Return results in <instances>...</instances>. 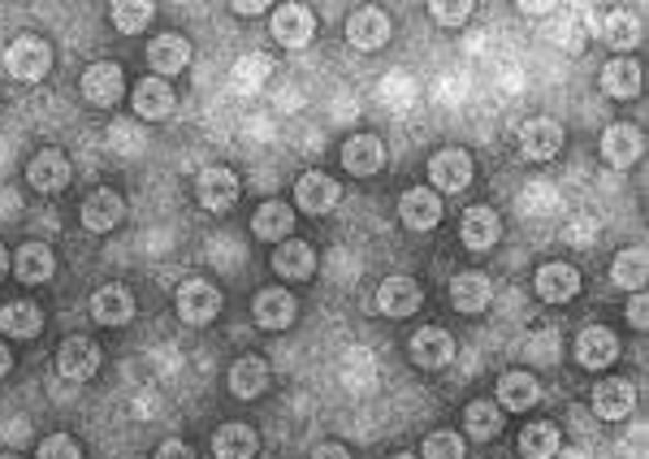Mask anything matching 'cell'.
I'll return each mask as SVG.
<instances>
[{
    "label": "cell",
    "instance_id": "obj_35",
    "mask_svg": "<svg viewBox=\"0 0 649 459\" xmlns=\"http://www.w3.org/2000/svg\"><path fill=\"white\" fill-rule=\"evenodd\" d=\"M290 229H294V213H290L282 200L260 204V209H256V217H251V234H256V238H265V243L290 238Z\"/></svg>",
    "mask_w": 649,
    "mask_h": 459
},
{
    "label": "cell",
    "instance_id": "obj_19",
    "mask_svg": "<svg viewBox=\"0 0 649 459\" xmlns=\"http://www.w3.org/2000/svg\"><path fill=\"white\" fill-rule=\"evenodd\" d=\"M174 109H178V96L165 78H144L135 87V113L144 122H165V117H174Z\"/></svg>",
    "mask_w": 649,
    "mask_h": 459
},
{
    "label": "cell",
    "instance_id": "obj_2",
    "mask_svg": "<svg viewBox=\"0 0 649 459\" xmlns=\"http://www.w3.org/2000/svg\"><path fill=\"white\" fill-rule=\"evenodd\" d=\"M216 312H221V291L213 282L191 278V282L178 287V316L187 325H209V321H216Z\"/></svg>",
    "mask_w": 649,
    "mask_h": 459
},
{
    "label": "cell",
    "instance_id": "obj_28",
    "mask_svg": "<svg viewBox=\"0 0 649 459\" xmlns=\"http://www.w3.org/2000/svg\"><path fill=\"white\" fill-rule=\"evenodd\" d=\"M147 61H152L156 75H178V70H187V61H191V44H187L182 35H156V40L147 44Z\"/></svg>",
    "mask_w": 649,
    "mask_h": 459
},
{
    "label": "cell",
    "instance_id": "obj_49",
    "mask_svg": "<svg viewBox=\"0 0 649 459\" xmlns=\"http://www.w3.org/2000/svg\"><path fill=\"white\" fill-rule=\"evenodd\" d=\"M4 269H9V251L0 247V278H4Z\"/></svg>",
    "mask_w": 649,
    "mask_h": 459
},
{
    "label": "cell",
    "instance_id": "obj_30",
    "mask_svg": "<svg viewBox=\"0 0 649 459\" xmlns=\"http://www.w3.org/2000/svg\"><path fill=\"white\" fill-rule=\"evenodd\" d=\"M269 385V365L260 356H243L234 369H230V394L234 399H260Z\"/></svg>",
    "mask_w": 649,
    "mask_h": 459
},
{
    "label": "cell",
    "instance_id": "obj_47",
    "mask_svg": "<svg viewBox=\"0 0 649 459\" xmlns=\"http://www.w3.org/2000/svg\"><path fill=\"white\" fill-rule=\"evenodd\" d=\"M265 9H273V4H265V0H238V4H234V13H243V18H256V13H265Z\"/></svg>",
    "mask_w": 649,
    "mask_h": 459
},
{
    "label": "cell",
    "instance_id": "obj_21",
    "mask_svg": "<svg viewBox=\"0 0 649 459\" xmlns=\"http://www.w3.org/2000/svg\"><path fill=\"white\" fill-rule=\"evenodd\" d=\"M381 165H385V144H381L377 135H356V139H347V148H343V169H347L351 178H372V173H381Z\"/></svg>",
    "mask_w": 649,
    "mask_h": 459
},
{
    "label": "cell",
    "instance_id": "obj_5",
    "mask_svg": "<svg viewBox=\"0 0 649 459\" xmlns=\"http://www.w3.org/2000/svg\"><path fill=\"white\" fill-rule=\"evenodd\" d=\"M195 200H200L209 213H225V209H234V200H238V178H234V169H225V165H209V169L195 178Z\"/></svg>",
    "mask_w": 649,
    "mask_h": 459
},
{
    "label": "cell",
    "instance_id": "obj_32",
    "mask_svg": "<svg viewBox=\"0 0 649 459\" xmlns=\"http://www.w3.org/2000/svg\"><path fill=\"white\" fill-rule=\"evenodd\" d=\"M13 269H18V278H22L26 287H40V282H48V278H53L57 260H53V251H48L44 243H22V247H18V260H13Z\"/></svg>",
    "mask_w": 649,
    "mask_h": 459
},
{
    "label": "cell",
    "instance_id": "obj_41",
    "mask_svg": "<svg viewBox=\"0 0 649 459\" xmlns=\"http://www.w3.org/2000/svg\"><path fill=\"white\" fill-rule=\"evenodd\" d=\"M35 459H82V451H78V443H74L70 434H53V438L40 443Z\"/></svg>",
    "mask_w": 649,
    "mask_h": 459
},
{
    "label": "cell",
    "instance_id": "obj_34",
    "mask_svg": "<svg viewBox=\"0 0 649 459\" xmlns=\"http://www.w3.org/2000/svg\"><path fill=\"white\" fill-rule=\"evenodd\" d=\"M0 329H4L9 338H35V334L44 329V312H40V304H31V300L4 304L0 307Z\"/></svg>",
    "mask_w": 649,
    "mask_h": 459
},
{
    "label": "cell",
    "instance_id": "obj_43",
    "mask_svg": "<svg viewBox=\"0 0 649 459\" xmlns=\"http://www.w3.org/2000/svg\"><path fill=\"white\" fill-rule=\"evenodd\" d=\"M633 35H637V18H628V13H611V22H606V40H611L615 48H628Z\"/></svg>",
    "mask_w": 649,
    "mask_h": 459
},
{
    "label": "cell",
    "instance_id": "obj_31",
    "mask_svg": "<svg viewBox=\"0 0 649 459\" xmlns=\"http://www.w3.org/2000/svg\"><path fill=\"white\" fill-rule=\"evenodd\" d=\"M633 385L624 382V378H611V382H602L593 390V412L602 416V421H624L628 412H633Z\"/></svg>",
    "mask_w": 649,
    "mask_h": 459
},
{
    "label": "cell",
    "instance_id": "obj_20",
    "mask_svg": "<svg viewBox=\"0 0 649 459\" xmlns=\"http://www.w3.org/2000/svg\"><path fill=\"white\" fill-rule=\"evenodd\" d=\"M399 217L407 229H433L441 222V200L429 187H412V191L399 195Z\"/></svg>",
    "mask_w": 649,
    "mask_h": 459
},
{
    "label": "cell",
    "instance_id": "obj_42",
    "mask_svg": "<svg viewBox=\"0 0 649 459\" xmlns=\"http://www.w3.org/2000/svg\"><path fill=\"white\" fill-rule=\"evenodd\" d=\"M265 75H269V61H265V57H247V61L234 66V78H238L243 91H256V87L265 82Z\"/></svg>",
    "mask_w": 649,
    "mask_h": 459
},
{
    "label": "cell",
    "instance_id": "obj_50",
    "mask_svg": "<svg viewBox=\"0 0 649 459\" xmlns=\"http://www.w3.org/2000/svg\"><path fill=\"white\" fill-rule=\"evenodd\" d=\"M390 459H416V456H407V451H403V456H390Z\"/></svg>",
    "mask_w": 649,
    "mask_h": 459
},
{
    "label": "cell",
    "instance_id": "obj_12",
    "mask_svg": "<svg viewBox=\"0 0 649 459\" xmlns=\"http://www.w3.org/2000/svg\"><path fill=\"white\" fill-rule=\"evenodd\" d=\"M126 82H122V70L113 61H96L87 75H82V96L96 104V109H113L122 100Z\"/></svg>",
    "mask_w": 649,
    "mask_h": 459
},
{
    "label": "cell",
    "instance_id": "obj_11",
    "mask_svg": "<svg viewBox=\"0 0 649 459\" xmlns=\"http://www.w3.org/2000/svg\"><path fill=\"white\" fill-rule=\"evenodd\" d=\"M312 31H316V18H312L307 4H278V13H273V40L282 48L312 44Z\"/></svg>",
    "mask_w": 649,
    "mask_h": 459
},
{
    "label": "cell",
    "instance_id": "obj_51",
    "mask_svg": "<svg viewBox=\"0 0 649 459\" xmlns=\"http://www.w3.org/2000/svg\"><path fill=\"white\" fill-rule=\"evenodd\" d=\"M0 459H18V456H9V451H4V456H0Z\"/></svg>",
    "mask_w": 649,
    "mask_h": 459
},
{
    "label": "cell",
    "instance_id": "obj_3",
    "mask_svg": "<svg viewBox=\"0 0 649 459\" xmlns=\"http://www.w3.org/2000/svg\"><path fill=\"white\" fill-rule=\"evenodd\" d=\"M57 373L66 378V382H91L96 373H100V347L91 343V338H66L61 347H57Z\"/></svg>",
    "mask_w": 649,
    "mask_h": 459
},
{
    "label": "cell",
    "instance_id": "obj_37",
    "mask_svg": "<svg viewBox=\"0 0 649 459\" xmlns=\"http://www.w3.org/2000/svg\"><path fill=\"white\" fill-rule=\"evenodd\" d=\"M463 425H468V434H472L477 443H490V438H499V434H503V407H499V403L477 399V403H468Z\"/></svg>",
    "mask_w": 649,
    "mask_h": 459
},
{
    "label": "cell",
    "instance_id": "obj_33",
    "mask_svg": "<svg viewBox=\"0 0 649 459\" xmlns=\"http://www.w3.org/2000/svg\"><path fill=\"white\" fill-rule=\"evenodd\" d=\"M563 447V434L555 421H537L519 434V459H555Z\"/></svg>",
    "mask_w": 649,
    "mask_h": 459
},
{
    "label": "cell",
    "instance_id": "obj_10",
    "mask_svg": "<svg viewBox=\"0 0 649 459\" xmlns=\"http://www.w3.org/2000/svg\"><path fill=\"white\" fill-rule=\"evenodd\" d=\"M641 148H646L641 131L628 126V122H615V126H606V135H602V160H606L611 169L637 165V160H641Z\"/></svg>",
    "mask_w": 649,
    "mask_h": 459
},
{
    "label": "cell",
    "instance_id": "obj_40",
    "mask_svg": "<svg viewBox=\"0 0 649 459\" xmlns=\"http://www.w3.org/2000/svg\"><path fill=\"white\" fill-rule=\"evenodd\" d=\"M421 459H463V438L459 434H450V429H437L425 438V451Z\"/></svg>",
    "mask_w": 649,
    "mask_h": 459
},
{
    "label": "cell",
    "instance_id": "obj_45",
    "mask_svg": "<svg viewBox=\"0 0 649 459\" xmlns=\"http://www.w3.org/2000/svg\"><path fill=\"white\" fill-rule=\"evenodd\" d=\"M628 321H633V329H646V325H649L646 295H633V304H628Z\"/></svg>",
    "mask_w": 649,
    "mask_h": 459
},
{
    "label": "cell",
    "instance_id": "obj_25",
    "mask_svg": "<svg viewBox=\"0 0 649 459\" xmlns=\"http://www.w3.org/2000/svg\"><path fill=\"white\" fill-rule=\"evenodd\" d=\"M91 316H96L100 325H126V321L135 316V295H131L126 287L109 282V287H100V291L91 295Z\"/></svg>",
    "mask_w": 649,
    "mask_h": 459
},
{
    "label": "cell",
    "instance_id": "obj_24",
    "mask_svg": "<svg viewBox=\"0 0 649 459\" xmlns=\"http://www.w3.org/2000/svg\"><path fill=\"white\" fill-rule=\"evenodd\" d=\"M273 269H278V278H287V282H307V278L316 273V251H312V243L287 238V243L273 251Z\"/></svg>",
    "mask_w": 649,
    "mask_h": 459
},
{
    "label": "cell",
    "instance_id": "obj_9",
    "mask_svg": "<svg viewBox=\"0 0 649 459\" xmlns=\"http://www.w3.org/2000/svg\"><path fill=\"white\" fill-rule=\"evenodd\" d=\"M26 182H31L35 191H44V195L66 191V187H70V160H66V153H57V148L35 153L31 165H26Z\"/></svg>",
    "mask_w": 649,
    "mask_h": 459
},
{
    "label": "cell",
    "instance_id": "obj_44",
    "mask_svg": "<svg viewBox=\"0 0 649 459\" xmlns=\"http://www.w3.org/2000/svg\"><path fill=\"white\" fill-rule=\"evenodd\" d=\"M156 459H195V451H191L182 438H169V443H160Z\"/></svg>",
    "mask_w": 649,
    "mask_h": 459
},
{
    "label": "cell",
    "instance_id": "obj_13",
    "mask_svg": "<svg viewBox=\"0 0 649 459\" xmlns=\"http://www.w3.org/2000/svg\"><path fill=\"white\" fill-rule=\"evenodd\" d=\"M78 217H82V226L91 229V234H109V229L126 217V204H122L118 191L104 187V191H91V195L82 200V213H78Z\"/></svg>",
    "mask_w": 649,
    "mask_h": 459
},
{
    "label": "cell",
    "instance_id": "obj_39",
    "mask_svg": "<svg viewBox=\"0 0 649 459\" xmlns=\"http://www.w3.org/2000/svg\"><path fill=\"white\" fill-rule=\"evenodd\" d=\"M472 0H433L429 4V18L437 26H463L468 18H472Z\"/></svg>",
    "mask_w": 649,
    "mask_h": 459
},
{
    "label": "cell",
    "instance_id": "obj_14",
    "mask_svg": "<svg viewBox=\"0 0 649 459\" xmlns=\"http://www.w3.org/2000/svg\"><path fill=\"white\" fill-rule=\"evenodd\" d=\"M347 40H351L360 53L385 48V40H390V18H385L381 9H356V13L347 18Z\"/></svg>",
    "mask_w": 649,
    "mask_h": 459
},
{
    "label": "cell",
    "instance_id": "obj_4",
    "mask_svg": "<svg viewBox=\"0 0 649 459\" xmlns=\"http://www.w3.org/2000/svg\"><path fill=\"white\" fill-rule=\"evenodd\" d=\"M377 312L381 316H412L416 307L425 304V291H421V282L416 278H403V273H394V278H385L381 287H377Z\"/></svg>",
    "mask_w": 649,
    "mask_h": 459
},
{
    "label": "cell",
    "instance_id": "obj_22",
    "mask_svg": "<svg viewBox=\"0 0 649 459\" xmlns=\"http://www.w3.org/2000/svg\"><path fill=\"white\" fill-rule=\"evenodd\" d=\"M251 312H256V321H260L265 329H290L299 304H294V295H290L287 287H265V291L256 295Z\"/></svg>",
    "mask_w": 649,
    "mask_h": 459
},
{
    "label": "cell",
    "instance_id": "obj_23",
    "mask_svg": "<svg viewBox=\"0 0 649 459\" xmlns=\"http://www.w3.org/2000/svg\"><path fill=\"white\" fill-rule=\"evenodd\" d=\"M490 300H494V282L485 273L468 269V273H455L450 278V304L459 307V312H485Z\"/></svg>",
    "mask_w": 649,
    "mask_h": 459
},
{
    "label": "cell",
    "instance_id": "obj_16",
    "mask_svg": "<svg viewBox=\"0 0 649 459\" xmlns=\"http://www.w3.org/2000/svg\"><path fill=\"white\" fill-rule=\"evenodd\" d=\"M537 295H541L546 304H568V300H577L580 273L572 265H563V260L541 265V269H537Z\"/></svg>",
    "mask_w": 649,
    "mask_h": 459
},
{
    "label": "cell",
    "instance_id": "obj_26",
    "mask_svg": "<svg viewBox=\"0 0 649 459\" xmlns=\"http://www.w3.org/2000/svg\"><path fill=\"white\" fill-rule=\"evenodd\" d=\"M213 451H216V459H256L260 438H256L251 425L230 421V425H221V429L213 434Z\"/></svg>",
    "mask_w": 649,
    "mask_h": 459
},
{
    "label": "cell",
    "instance_id": "obj_17",
    "mask_svg": "<svg viewBox=\"0 0 649 459\" xmlns=\"http://www.w3.org/2000/svg\"><path fill=\"white\" fill-rule=\"evenodd\" d=\"M615 356H619V338H615L606 325H589V329H580L577 360L584 365V369H606V365H615Z\"/></svg>",
    "mask_w": 649,
    "mask_h": 459
},
{
    "label": "cell",
    "instance_id": "obj_36",
    "mask_svg": "<svg viewBox=\"0 0 649 459\" xmlns=\"http://www.w3.org/2000/svg\"><path fill=\"white\" fill-rule=\"evenodd\" d=\"M611 278H615V287H624V291H641L649 278L646 247H628V251H619L615 265H611Z\"/></svg>",
    "mask_w": 649,
    "mask_h": 459
},
{
    "label": "cell",
    "instance_id": "obj_27",
    "mask_svg": "<svg viewBox=\"0 0 649 459\" xmlns=\"http://www.w3.org/2000/svg\"><path fill=\"white\" fill-rule=\"evenodd\" d=\"M537 399H541V385L533 373H524V369H511L499 378V407H511V412H528V407H537Z\"/></svg>",
    "mask_w": 649,
    "mask_h": 459
},
{
    "label": "cell",
    "instance_id": "obj_29",
    "mask_svg": "<svg viewBox=\"0 0 649 459\" xmlns=\"http://www.w3.org/2000/svg\"><path fill=\"white\" fill-rule=\"evenodd\" d=\"M602 91L611 100H633L641 91V66L633 57H615L602 66Z\"/></svg>",
    "mask_w": 649,
    "mask_h": 459
},
{
    "label": "cell",
    "instance_id": "obj_46",
    "mask_svg": "<svg viewBox=\"0 0 649 459\" xmlns=\"http://www.w3.org/2000/svg\"><path fill=\"white\" fill-rule=\"evenodd\" d=\"M312 459H351V451H347V447H338V443H325V447H316V451H312Z\"/></svg>",
    "mask_w": 649,
    "mask_h": 459
},
{
    "label": "cell",
    "instance_id": "obj_48",
    "mask_svg": "<svg viewBox=\"0 0 649 459\" xmlns=\"http://www.w3.org/2000/svg\"><path fill=\"white\" fill-rule=\"evenodd\" d=\"M9 369H13V356H9V347L0 343V378H9Z\"/></svg>",
    "mask_w": 649,
    "mask_h": 459
},
{
    "label": "cell",
    "instance_id": "obj_1",
    "mask_svg": "<svg viewBox=\"0 0 649 459\" xmlns=\"http://www.w3.org/2000/svg\"><path fill=\"white\" fill-rule=\"evenodd\" d=\"M4 66H9V75L22 78V82H40L53 70V48L40 35H18L9 44V53H4Z\"/></svg>",
    "mask_w": 649,
    "mask_h": 459
},
{
    "label": "cell",
    "instance_id": "obj_18",
    "mask_svg": "<svg viewBox=\"0 0 649 459\" xmlns=\"http://www.w3.org/2000/svg\"><path fill=\"white\" fill-rule=\"evenodd\" d=\"M503 238V217L490 204H477L463 213V247L468 251H490Z\"/></svg>",
    "mask_w": 649,
    "mask_h": 459
},
{
    "label": "cell",
    "instance_id": "obj_6",
    "mask_svg": "<svg viewBox=\"0 0 649 459\" xmlns=\"http://www.w3.org/2000/svg\"><path fill=\"white\" fill-rule=\"evenodd\" d=\"M294 200H299V209H303V213L321 217V213H329V209L343 200V187H338L329 173H321V169H307V173L294 182Z\"/></svg>",
    "mask_w": 649,
    "mask_h": 459
},
{
    "label": "cell",
    "instance_id": "obj_7",
    "mask_svg": "<svg viewBox=\"0 0 649 459\" xmlns=\"http://www.w3.org/2000/svg\"><path fill=\"white\" fill-rule=\"evenodd\" d=\"M519 153L528 160H555L563 153V126L555 117H533L519 126Z\"/></svg>",
    "mask_w": 649,
    "mask_h": 459
},
{
    "label": "cell",
    "instance_id": "obj_38",
    "mask_svg": "<svg viewBox=\"0 0 649 459\" xmlns=\"http://www.w3.org/2000/svg\"><path fill=\"white\" fill-rule=\"evenodd\" d=\"M152 13H156L152 0H113L109 4V18H113V26L122 35H139L147 22H152Z\"/></svg>",
    "mask_w": 649,
    "mask_h": 459
},
{
    "label": "cell",
    "instance_id": "obj_8",
    "mask_svg": "<svg viewBox=\"0 0 649 459\" xmlns=\"http://www.w3.org/2000/svg\"><path fill=\"white\" fill-rule=\"evenodd\" d=\"M429 182L437 191H446V195L463 191V187L472 182V156L463 153V148H441V153H433Z\"/></svg>",
    "mask_w": 649,
    "mask_h": 459
},
{
    "label": "cell",
    "instance_id": "obj_15",
    "mask_svg": "<svg viewBox=\"0 0 649 459\" xmlns=\"http://www.w3.org/2000/svg\"><path fill=\"white\" fill-rule=\"evenodd\" d=\"M412 360L421 365V369H446L450 360H455V338L446 334V329H437V325H425V329H416V338H412Z\"/></svg>",
    "mask_w": 649,
    "mask_h": 459
}]
</instances>
